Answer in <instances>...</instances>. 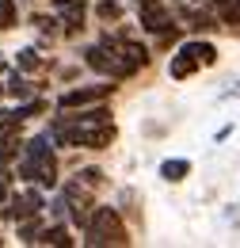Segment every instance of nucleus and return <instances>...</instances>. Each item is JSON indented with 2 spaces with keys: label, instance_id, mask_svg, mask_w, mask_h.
Returning <instances> with one entry per match:
<instances>
[{
  "label": "nucleus",
  "instance_id": "1",
  "mask_svg": "<svg viewBox=\"0 0 240 248\" xmlns=\"http://www.w3.org/2000/svg\"><path fill=\"white\" fill-rule=\"evenodd\" d=\"M54 134H34L23 141V156H19V176L34 180L38 187H58V160H54Z\"/></svg>",
  "mask_w": 240,
  "mask_h": 248
},
{
  "label": "nucleus",
  "instance_id": "2",
  "mask_svg": "<svg viewBox=\"0 0 240 248\" xmlns=\"http://www.w3.org/2000/svg\"><path fill=\"white\" fill-rule=\"evenodd\" d=\"M84 245L88 248H103V245H130V229L115 206H95L88 229H84Z\"/></svg>",
  "mask_w": 240,
  "mask_h": 248
},
{
  "label": "nucleus",
  "instance_id": "3",
  "mask_svg": "<svg viewBox=\"0 0 240 248\" xmlns=\"http://www.w3.org/2000/svg\"><path fill=\"white\" fill-rule=\"evenodd\" d=\"M84 65H88V69H95L99 77H107V80H126V77H134V73H137V69L126 62L115 46H107V42L88 46V50H84Z\"/></svg>",
  "mask_w": 240,
  "mask_h": 248
},
{
  "label": "nucleus",
  "instance_id": "4",
  "mask_svg": "<svg viewBox=\"0 0 240 248\" xmlns=\"http://www.w3.org/2000/svg\"><path fill=\"white\" fill-rule=\"evenodd\" d=\"M65 206H69V217H73V225H80V229H88L91 214H95V202H91L88 195V184L84 180H73V184H65Z\"/></svg>",
  "mask_w": 240,
  "mask_h": 248
},
{
  "label": "nucleus",
  "instance_id": "5",
  "mask_svg": "<svg viewBox=\"0 0 240 248\" xmlns=\"http://www.w3.org/2000/svg\"><path fill=\"white\" fill-rule=\"evenodd\" d=\"M111 92H115V84H80V88H69V92L58 95V111L61 107H91V103H103Z\"/></svg>",
  "mask_w": 240,
  "mask_h": 248
},
{
  "label": "nucleus",
  "instance_id": "6",
  "mask_svg": "<svg viewBox=\"0 0 240 248\" xmlns=\"http://www.w3.org/2000/svg\"><path fill=\"white\" fill-rule=\"evenodd\" d=\"M54 8H58L61 23H65V34H76V31H84V16H88L84 0H54Z\"/></svg>",
  "mask_w": 240,
  "mask_h": 248
},
{
  "label": "nucleus",
  "instance_id": "7",
  "mask_svg": "<svg viewBox=\"0 0 240 248\" xmlns=\"http://www.w3.org/2000/svg\"><path fill=\"white\" fill-rule=\"evenodd\" d=\"M30 214H42V195L38 191H23V195H12L8 199V217H15V221H23Z\"/></svg>",
  "mask_w": 240,
  "mask_h": 248
},
{
  "label": "nucleus",
  "instance_id": "8",
  "mask_svg": "<svg viewBox=\"0 0 240 248\" xmlns=\"http://www.w3.org/2000/svg\"><path fill=\"white\" fill-rule=\"evenodd\" d=\"M195 69H202V65H198V58H191L187 50H180V54L172 58V65H168V73H172V80H187V77H191Z\"/></svg>",
  "mask_w": 240,
  "mask_h": 248
},
{
  "label": "nucleus",
  "instance_id": "9",
  "mask_svg": "<svg viewBox=\"0 0 240 248\" xmlns=\"http://www.w3.org/2000/svg\"><path fill=\"white\" fill-rule=\"evenodd\" d=\"M180 50H187L191 58H198V65H213V62H217V46H213V42H202V38H195V42H183Z\"/></svg>",
  "mask_w": 240,
  "mask_h": 248
},
{
  "label": "nucleus",
  "instance_id": "10",
  "mask_svg": "<svg viewBox=\"0 0 240 248\" xmlns=\"http://www.w3.org/2000/svg\"><path fill=\"white\" fill-rule=\"evenodd\" d=\"M187 176H191V160H183V156L160 164V180H168V184H180V180H187Z\"/></svg>",
  "mask_w": 240,
  "mask_h": 248
},
{
  "label": "nucleus",
  "instance_id": "11",
  "mask_svg": "<svg viewBox=\"0 0 240 248\" xmlns=\"http://www.w3.org/2000/svg\"><path fill=\"white\" fill-rule=\"evenodd\" d=\"M19 225V241L23 245H34L38 237H42V214H30V217H23V221H15Z\"/></svg>",
  "mask_w": 240,
  "mask_h": 248
},
{
  "label": "nucleus",
  "instance_id": "12",
  "mask_svg": "<svg viewBox=\"0 0 240 248\" xmlns=\"http://www.w3.org/2000/svg\"><path fill=\"white\" fill-rule=\"evenodd\" d=\"M38 241H42V245H54V248H73V237H69L65 225H46Z\"/></svg>",
  "mask_w": 240,
  "mask_h": 248
},
{
  "label": "nucleus",
  "instance_id": "13",
  "mask_svg": "<svg viewBox=\"0 0 240 248\" xmlns=\"http://www.w3.org/2000/svg\"><path fill=\"white\" fill-rule=\"evenodd\" d=\"M19 149H23V138H19L15 130H8V134H4V141H0V168H8V160H12V156H19Z\"/></svg>",
  "mask_w": 240,
  "mask_h": 248
},
{
  "label": "nucleus",
  "instance_id": "14",
  "mask_svg": "<svg viewBox=\"0 0 240 248\" xmlns=\"http://www.w3.org/2000/svg\"><path fill=\"white\" fill-rule=\"evenodd\" d=\"M8 95H12V99H19V103H27L30 95H34V88H30L27 80H23V73H19V69L8 77Z\"/></svg>",
  "mask_w": 240,
  "mask_h": 248
},
{
  "label": "nucleus",
  "instance_id": "15",
  "mask_svg": "<svg viewBox=\"0 0 240 248\" xmlns=\"http://www.w3.org/2000/svg\"><path fill=\"white\" fill-rule=\"evenodd\" d=\"M95 16H99L103 23H119L122 19V4L119 0H99V4H95Z\"/></svg>",
  "mask_w": 240,
  "mask_h": 248
},
{
  "label": "nucleus",
  "instance_id": "16",
  "mask_svg": "<svg viewBox=\"0 0 240 248\" xmlns=\"http://www.w3.org/2000/svg\"><path fill=\"white\" fill-rule=\"evenodd\" d=\"M38 65H42V58H38V50H30V46L15 54V69H19V73H34Z\"/></svg>",
  "mask_w": 240,
  "mask_h": 248
},
{
  "label": "nucleus",
  "instance_id": "17",
  "mask_svg": "<svg viewBox=\"0 0 240 248\" xmlns=\"http://www.w3.org/2000/svg\"><path fill=\"white\" fill-rule=\"evenodd\" d=\"M19 23V16H15V0H0V31H12Z\"/></svg>",
  "mask_w": 240,
  "mask_h": 248
},
{
  "label": "nucleus",
  "instance_id": "18",
  "mask_svg": "<svg viewBox=\"0 0 240 248\" xmlns=\"http://www.w3.org/2000/svg\"><path fill=\"white\" fill-rule=\"evenodd\" d=\"M19 123H23V115H19V111H0V138H4L8 130H15Z\"/></svg>",
  "mask_w": 240,
  "mask_h": 248
},
{
  "label": "nucleus",
  "instance_id": "19",
  "mask_svg": "<svg viewBox=\"0 0 240 248\" xmlns=\"http://www.w3.org/2000/svg\"><path fill=\"white\" fill-rule=\"evenodd\" d=\"M42 111H46L42 99H27V103H19V115H23V119H34V115H42Z\"/></svg>",
  "mask_w": 240,
  "mask_h": 248
},
{
  "label": "nucleus",
  "instance_id": "20",
  "mask_svg": "<svg viewBox=\"0 0 240 248\" xmlns=\"http://www.w3.org/2000/svg\"><path fill=\"white\" fill-rule=\"evenodd\" d=\"M76 180H84L88 187H99V184H103V172H99V168H80Z\"/></svg>",
  "mask_w": 240,
  "mask_h": 248
},
{
  "label": "nucleus",
  "instance_id": "21",
  "mask_svg": "<svg viewBox=\"0 0 240 248\" xmlns=\"http://www.w3.org/2000/svg\"><path fill=\"white\" fill-rule=\"evenodd\" d=\"M134 8H137V16H149L156 8H164V0H134Z\"/></svg>",
  "mask_w": 240,
  "mask_h": 248
},
{
  "label": "nucleus",
  "instance_id": "22",
  "mask_svg": "<svg viewBox=\"0 0 240 248\" xmlns=\"http://www.w3.org/2000/svg\"><path fill=\"white\" fill-rule=\"evenodd\" d=\"M34 23H38V27H42L46 34H54V31H58V19H50V16H34Z\"/></svg>",
  "mask_w": 240,
  "mask_h": 248
},
{
  "label": "nucleus",
  "instance_id": "23",
  "mask_svg": "<svg viewBox=\"0 0 240 248\" xmlns=\"http://www.w3.org/2000/svg\"><path fill=\"white\" fill-rule=\"evenodd\" d=\"M4 95H8V84H0V99H4Z\"/></svg>",
  "mask_w": 240,
  "mask_h": 248
},
{
  "label": "nucleus",
  "instance_id": "24",
  "mask_svg": "<svg viewBox=\"0 0 240 248\" xmlns=\"http://www.w3.org/2000/svg\"><path fill=\"white\" fill-rule=\"evenodd\" d=\"M0 73H4V62H0Z\"/></svg>",
  "mask_w": 240,
  "mask_h": 248
}]
</instances>
